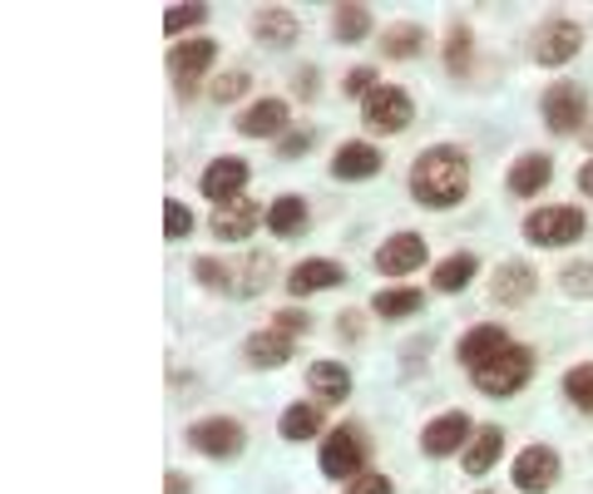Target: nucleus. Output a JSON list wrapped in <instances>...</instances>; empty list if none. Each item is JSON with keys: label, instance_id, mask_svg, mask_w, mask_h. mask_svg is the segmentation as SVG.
Instances as JSON below:
<instances>
[{"label": "nucleus", "instance_id": "1", "mask_svg": "<svg viewBox=\"0 0 593 494\" xmlns=\"http://www.w3.org/2000/svg\"><path fill=\"white\" fill-rule=\"evenodd\" d=\"M410 194H416V203H425V208L460 203V198L470 194V163H465V153L450 149V144L425 149L421 159L410 163Z\"/></svg>", "mask_w": 593, "mask_h": 494}, {"label": "nucleus", "instance_id": "2", "mask_svg": "<svg viewBox=\"0 0 593 494\" xmlns=\"http://www.w3.org/2000/svg\"><path fill=\"white\" fill-rule=\"evenodd\" d=\"M529 376H534V351H529V346H505L495 361L470 371V381L485 391V396H515Z\"/></svg>", "mask_w": 593, "mask_h": 494}, {"label": "nucleus", "instance_id": "3", "mask_svg": "<svg viewBox=\"0 0 593 494\" xmlns=\"http://www.w3.org/2000/svg\"><path fill=\"white\" fill-rule=\"evenodd\" d=\"M326 480H361V465H367V441L356 425H336L322 441V455H317Z\"/></svg>", "mask_w": 593, "mask_h": 494}, {"label": "nucleus", "instance_id": "4", "mask_svg": "<svg viewBox=\"0 0 593 494\" xmlns=\"http://www.w3.org/2000/svg\"><path fill=\"white\" fill-rule=\"evenodd\" d=\"M524 237L540 247H569L583 237V213L579 208H540L524 218Z\"/></svg>", "mask_w": 593, "mask_h": 494}, {"label": "nucleus", "instance_id": "5", "mask_svg": "<svg viewBox=\"0 0 593 494\" xmlns=\"http://www.w3.org/2000/svg\"><path fill=\"white\" fill-rule=\"evenodd\" d=\"M188 445L208 460H233L243 450V425L233 416H208V420H194L188 425Z\"/></svg>", "mask_w": 593, "mask_h": 494}, {"label": "nucleus", "instance_id": "6", "mask_svg": "<svg viewBox=\"0 0 593 494\" xmlns=\"http://www.w3.org/2000/svg\"><path fill=\"white\" fill-rule=\"evenodd\" d=\"M583 45V30L573 21H564V15H554V21H544L540 30H534V40H529V54H534V65H564V60H573Z\"/></svg>", "mask_w": 593, "mask_h": 494}, {"label": "nucleus", "instance_id": "7", "mask_svg": "<svg viewBox=\"0 0 593 494\" xmlns=\"http://www.w3.org/2000/svg\"><path fill=\"white\" fill-rule=\"evenodd\" d=\"M361 124L371 134H400L410 124V95L396 85H381L376 95H367V109H361Z\"/></svg>", "mask_w": 593, "mask_h": 494}, {"label": "nucleus", "instance_id": "8", "mask_svg": "<svg viewBox=\"0 0 593 494\" xmlns=\"http://www.w3.org/2000/svg\"><path fill=\"white\" fill-rule=\"evenodd\" d=\"M544 124L554 134H579L589 129V99H583L579 85H549L544 95Z\"/></svg>", "mask_w": 593, "mask_h": 494}, {"label": "nucleus", "instance_id": "9", "mask_svg": "<svg viewBox=\"0 0 593 494\" xmlns=\"http://www.w3.org/2000/svg\"><path fill=\"white\" fill-rule=\"evenodd\" d=\"M554 480H559V455L549 445H529V450L515 455V490L544 494V490H554Z\"/></svg>", "mask_w": 593, "mask_h": 494}, {"label": "nucleus", "instance_id": "10", "mask_svg": "<svg viewBox=\"0 0 593 494\" xmlns=\"http://www.w3.org/2000/svg\"><path fill=\"white\" fill-rule=\"evenodd\" d=\"M213 54H218L213 40H178L169 50V75L178 79V89H184V95H194V85L203 79V70L213 65Z\"/></svg>", "mask_w": 593, "mask_h": 494}, {"label": "nucleus", "instance_id": "11", "mask_svg": "<svg viewBox=\"0 0 593 494\" xmlns=\"http://www.w3.org/2000/svg\"><path fill=\"white\" fill-rule=\"evenodd\" d=\"M470 435H474V430H470V416H465V410H445V416H435L431 425L421 430V450L441 460V455H455V450H460Z\"/></svg>", "mask_w": 593, "mask_h": 494}, {"label": "nucleus", "instance_id": "12", "mask_svg": "<svg viewBox=\"0 0 593 494\" xmlns=\"http://www.w3.org/2000/svg\"><path fill=\"white\" fill-rule=\"evenodd\" d=\"M243 183H248V163L213 159L203 169V178H198V188H203V198H213V208H223V203H233V198H243Z\"/></svg>", "mask_w": 593, "mask_h": 494}, {"label": "nucleus", "instance_id": "13", "mask_svg": "<svg viewBox=\"0 0 593 494\" xmlns=\"http://www.w3.org/2000/svg\"><path fill=\"white\" fill-rule=\"evenodd\" d=\"M421 262H425V237H416V233H396L376 247V272H386V277L416 272Z\"/></svg>", "mask_w": 593, "mask_h": 494}, {"label": "nucleus", "instance_id": "14", "mask_svg": "<svg viewBox=\"0 0 593 494\" xmlns=\"http://www.w3.org/2000/svg\"><path fill=\"white\" fill-rule=\"evenodd\" d=\"M346 282V268L342 262H326V258H307L287 272V292L292 297H312V292H326V287H342Z\"/></svg>", "mask_w": 593, "mask_h": 494}, {"label": "nucleus", "instance_id": "15", "mask_svg": "<svg viewBox=\"0 0 593 494\" xmlns=\"http://www.w3.org/2000/svg\"><path fill=\"white\" fill-rule=\"evenodd\" d=\"M549 178H554V159H549V153H519L505 183H509V194H515V198H534V194L549 188Z\"/></svg>", "mask_w": 593, "mask_h": 494}, {"label": "nucleus", "instance_id": "16", "mask_svg": "<svg viewBox=\"0 0 593 494\" xmlns=\"http://www.w3.org/2000/svg\"><path fill=\"white\" fill-rule=\"evenodd\" d=\"M509 346V336H505V326H474V332H465L460 336V346H455V356H460V366L465 371H480L485 361H495L499 351Z\"/></svg>", "mask_w": 593, "mask_h": 494}, {"label": "nucleus", "instance_id": "17", "mask_svg": "<svg viewBox=\"0 0 593 494\" xmlns=\"http://www.w3.org/2000/svg\"><path fill=\"white\" fill-rule=\"evenodd\" d=\"M381 163H386V153H381L376 144L351 139V144H342V149H336L332 173H336V178H351V183H356V178H376Z\"/></svg>", "mask_w": 593, "mask_h": 494}, {"label": "nucleus", "instance_id": "18", "mask_svg": "<svg viewBox=\"0 0 593 494\" xmlns=\"http://www.w3.org/2000/svg\"><path fill=\"white\" fill-rule=\"evenodd\" d=\"M213 237H223V243H243V237H252V227H258V203L252 198H233V203L213 208Z\"/></svg>", "mask_w": 593, "mask_h": 494}, {"label": "nucleus", "instance_id": "19", "mask_svg": "<svg viewBox=\"0 0 593 494\" xmlns=\"http://www.w3.org/2000/svg\"><path fill=\"white\" fill-rule=\"evenodd\" d=\"M282 124H287V104L282 99H258V104H248L237 114V134H248V139H272V134H282Z\"/></svg>", "mask_w": 593, "mask_h": 494}, {"label": "nucleus", "instance_id": "20", "mask_svg": "<svg viewBox=\"0 0 593 494\" xmlns=\"http://www.w3.org/2000/svg\"><path fill=\"white\" fill-rule=\"evenodd\" d=\"M252 35H258L268 50H287L297 35H302V25H297V15L282 11V5H268V11L252 15Z\"/></svg>", "mask_w": 593, "mask_h": 494}, {"label": "nucleus", "instance_id": "21", "mask_svg": "<svg viewBox=\"0 0 593 494\" xmlns=\"http://www.w3.org/2000/svg\"><path fill=\"white\" fill-rule=\"evenodd\" d=\"M534 297V268H524V262H505V268L495 272V282H490V301H499V307H519V301Z\"/></svg>", "mask_w": 593, "mask_h": 494}, {"label": "nucleus", "instance_id": "22", "mask_svg": "<svg viewBox=\"0 0 593 494\" xmlns=\"http://www.w3.org/2000/svg\"><path fill=\"white\" fill-rule=\"evenodd\" d=\"M307 386H312V396L322 400V406H342V400L351 396V371H346L342 361H317L312 371H307Z\"/></svg>", "mask_w": 593, "mask_h": 494}, {"label": "nucleus", "instance_id": "23", "mask_svg": "<svg viewBox=\"0 0 593 494\" xmlns=\"http://www.w3.org/2000/svg\"><path fill=\"white\" fill-rule=\"evenodd\" d=\"M499 455H505V430H499V425H480L470 435V445H465V470H470V474H490Z\"/></svg>", "mask_w": 593, "mask_h": 494}, {"label": "nucleus", "instance_id": "24", "mask_svg": "<svg viewBox=\"0 0 593 494\" xmlns=\"http://www.w3.org/2000/svg\"><path fill=\"white\" fill-rule=\"evenodd\" d=\"M243 351H248V361H252V366H282V361L292 356V336L272 326V332L248 336V346H243Z\"/></svg>", "mask_w": 593, "mask_h": 494}, {"label": "nucleus", "instance_id": "25", "mask_svg": "<svg viewBox=\"0 0 593 494\" xmlns=\"http://www.w3.org/2000/svg\"><path fill=\"white\" fill-rule=\"evenodd\" d=\"M332 35H336L342 45L367 40V35H371V11H367V5H356V0L336 5V15H332Z\"/></svg>", "mask_w": 593, "mask_h": 494}, {"label": "nucleus", "instance_id": "26", "mask_svg": "<svg viewBox=\"0 0 593 494\" xmlns=\"http://www.w3.org/2000/svg\"><path fill=\"white\" fill-rule=\"evenodd\" d=\"M268 227L277 237H297L307 227V203L297 194H287V198H277V203L268 208Z\"/></svg>", "mask_w": 593, "mask_h": 494}, {"label": "nucleus", "instance_id": "27", "mask_svg": "<svg viewBox=\"0 0 593 494\" xmlns=\"http://www.w3.org/2000/svg\"><path fill=\"white\" fill-rule=\"evenodd\" d=\"M474 272H480V258H474V252H455V258H445L441 268H435V292H460V287H470Z\"/></svg>", "mask_w": 593, "mask_h": 494}, {"label": "nucleus", "instance_id": "28", "mask_svg": "<svg viewBox=\"0 0 593 494\" xmlns=\"http://www.w3.org/2000/svg\"><path fill=\"white\" fill-rule=\"evenodd\" d=\"M277 430H282V441H312L317 430H322V410L317 406H287L277 420Z\"/></svg>", "mask_w": 593, "mask_h": 494}, {"label": "nucleus", "instance_id": "29", "mask_svg": "<svg viewBox=\"0 0 593 494\" xmlns=\"http://www.w3.org/2000/svg\"><path fill=\"white\" fill-rule=\"evenodd\" d=\"M371 307H376V317H391V322H396V317H416V312H421L425 297L416 287H391V292H376Z\"/></svg>", "mask_w": 593, "mask_h": 494}, {"label": "nucleus", "instance_id": "30", "mask_svg": "<svg viewBox=\"0 0 593 494\" xmlns=\"http://www.w3.org/2000/svg\"><path fill=\"white\" fill-rule=\"evenodd\" d=\"M381 50H386L391 60H410V54L425 50V30L421 25H391L386 40H381Z\"/></svg>", "mask_w": 593, "mask_h": 494}, {"label": "nucleus", "instance_id": "31", "mask_svg": "<svg viewBox=\"0 0 593 494\" xmlns=\"http://www.w3.org/2000/svg\"><path fill=\"white\" fill-rule=\"evenodd\" d=\"M564 396H569L579 410H589V416H593V361L573 366L569 376H564Z\"/></svg>", "mask_w": 593, "mask_h": 494}, {"label": "nucleus", "instance_id": "32", "mask_svg": "<svg viewBox=\"0 0 593 494\" xmlns=\"http://www.w3.org/2000/svg\"><path fill=\"white\" fill-rule=\"evenodd\" d=\"M268 272H272V258H268V252H258V258L243 262V282H237V297H258V292L268 287Z\"/></svg>", "mask_w": 593, "mask_h": 494}, {"label": "nucleus", "instance_id": "33", "mask_svg": "<svg viewBox=\"0 0 593 494\" xmlns=\"http://www.w3.org/2000/svg\"><path fill=\"white\" fill-rule=\"evenodd\" d=\"M188 233H194V213H188L178 198H169V203H163V237L178 243V237H188Z\"/></svg>", "mask_w": 593, "mask_h": 494}, {"label": "nucleus", "instance_id": "34", "mask_svg": "<svg viewBox=\"0 0 593 494\" xmlns=\"http://www.w3.org/2000/svg\"><path fill=\"white\" fill-rule=\"evenodd\" d=\"M203 21H208V5H173V11L163 15V30L184 35V30H194V25H203Z\"/></svg>", "mask_w": 593, "mask_h": 494}, {"label": "nucleus", "instance_id": "35", "mask_svg": "<svg viewBox=\"0 0 593 494\" xmlns=\"http://www.w3.org/2000/svg\"><path fill=\"white\" fill-rule=\"evenodd\" d=\"M559 277H564V292H569V297H593V262H569Z\"/></svg>", "mask_w": 593, "mask_h": 494}, {"label": "nucleus", "instance_id": "36", "mask_svg": "<svg viewBox=\"0 0 593 494\" xmlns=\"http://www.w3.org/2000/svg\"><path fill=\"white\" fill-rule=\"evenodd\" d=\"M465 60H470V30H465V25H450V40H445V65L465 70Z\"/></svg>", "mask_w": 593, "mask_h": 494}, {"label": "nucleus", "instance_id": "37", "mask_svg": "<svg viewBox=\"0 0 593 494\" xmlns=\"http://www.w3.org/2000/svg\"><path fill=\"white\" fill-rule=\"evenodd\" d=\"M243 95H248V75H243V70H227V75L213 85L218 104H233V99H243Z\"/></svg>", "mask_w": 593, "mask_h": 494}, {"label": "nucleus", "instance_id": "38", "mask_svg": "<svg viewBox=\"0 0 593 494\" xmlns=\"http://www.w3.org/2000/svg\"><path fill=\"white\" fill-rule=\"evenodd\" d=\"M376 70H371V65H356L351 70V75H346V95H361V99H367V95H376Z\"/></svg>", "mask_w": 593, "mask_h": 494}, {"label": "nucleus", "instance_id": "39", "mask_svg": "<svg viewBox=\"0 0 593 494\" xmlns=\"http://www.w3.org/2000/svg\"><path fill=\"white\" fill-rule=\"evenodd\" d=\"M194 272H198L203 287H233V282H227V268H223V262H213V258H198Z\"/></svg>", "mask_w": 593, "mask_h": 494}, {"label": "nucleus", "instance_id": "40", "mask_svg": "<svg viewBox=\"0 0 593 494\" xmlns=\"http://www.w3.org/2000/svg\"><path fill=\"white\" fill-rule=\"evenodd\" d=\"M312 149V129H297V134H282L277 144V159H297V153Z\"/></svg>", "mask_w": 593, "mask_h": 494}, {"label": "nucleus", "instance_id": "41", "mask_svg": "<svg viewBox=\"0 0 593 494\" xmlns=\"http://www.w3.org/2000/svg\"><path fill=\"white\" fill-rule=\"evenodd\" d=\"M346 494H391V480L386 474H361V480L346 484Z\"/></svg>", "mask_w": 593, "mask_h": 494}, {"label": "nucleus", "instance_id": "42", "mask_svg": "<svg viewBox=\"0 0 593 494\" xmlns=\"http://www.w3.org/2000/svg\"><path fill=\"white\" fill-rule=\"evenodd\" d=\"M277 332H287V336L297 332V336H302V332H307V317H302V312H292V307H287V312H277Z\"/></svg>", "mask_w": 593, "mask_h": 494}, {"label": "nucleus", "instance_id": "43", "mask_svg": "<svg viewBox=\"0 0 593 494\" xmlns=\"http://www.w3.org/2000/svg\"><path fill=\"white\" fill-rule=\"evenodd\" d=\"M579 188H583V194L593 198V159H589V163H583V169H579Z\"/></svg>", "mask_w": 593, "mask_h": 494}, {"label": "nucleus", "instance_id": "44", "mask_svg": "<svg viewBox=\"0 0 593 494\" xmlns=\"http://www.w3.org/2000/svg\"><path fill=\"white\" fill-rule=\"evenodd\" d=\"M169 494H188V480H184V474H178V470L169 474Z\"/></svg>", "mask_w": 593, "mask_h": 494}, {"label": "nucleus", "instance_id": "45", "mask_svg": "<svg viewBox=\"0 0 593 494\" xmlns=\"http://www.w3.org/2000/svg\"><path fill=\"white\" fill-rule=\"evenodd\" d=\"M583 139H589V144H593V124H589V129H583Z\"/></svg>", "mask_w": 593, "mask_h": 494}, {"label": "nucleus", "instance_id": "46", "mask_svg": "<svg viewBox=\"0 0 593 494\" xmlns=\"http://www.w3.org/2000/svg\"><path fill=\"white\" fill-rule=\"evenodd\" d=\"M480 494H490V490H480Z\"/></svg>", "mask_w": 593, "mask_h": 494}]
</instances>
